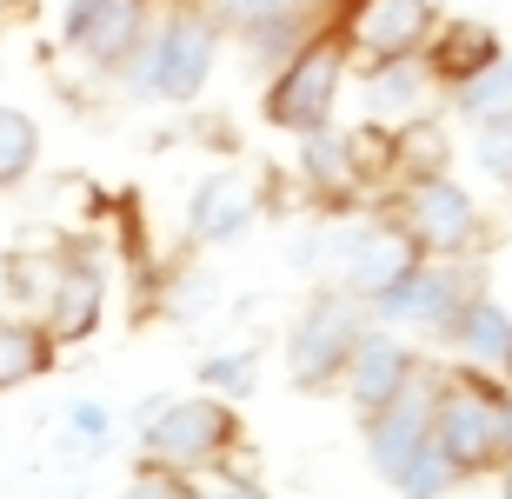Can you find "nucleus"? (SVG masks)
Masks as SVG:
<instances>
[{"instance_id":"17","label":"nucleus","mask_w":512,"mask_h":499,"mask_svg":"<svg viewBox=\"0 0 512 499\" xmlns=\"http://www.w3.org/2000/svg\"><path fill=\"white\" fill-rule=\"evenodd\" d=\"M506 340H512V313L499 307L486 287L453 313V327L439 333V346H453L466 366H499V360H506Z\"/></svg>"},{"instance_id":"19","label":"nucleus","mask_w":512,"mask_h":499,"mask_svg":"<svg viewBox=\"0 0 512 499\" xmlns=\"http://www.w3.org/2000/svg\"><path fill=\"white\" fill-rule=\"evenodd\" d=\"M313 27H320V0H313V7H280V14H260L253 27H240V47L253 54V67L273 74V67L313 34Z\"/></svg>"},{"instance_id":"9","label":"nucleus","mask_w":512,"mask_h":499,"mask_svg":"<svg viewBox=\"0 0 512 499\" xmlns=\"http://www.w3.org/2000/svg\"><path fill=\"white\" fill-rule=\"evenodd\" d=\"M160 0H67L60 7V47L80 54L94 74H120L127 54L140 47L147 20Z\"/></svg>"},{"instance_id":"16","label":"nucleus","mask_w":512,"mask_h":499,"mask_svg":"<svg viewBox=\"0 0 512 499\" xmlns=\"http://www.w3.org/2000/svg\"><path fill=\"white\" fill-rule=\"evenodd\" d=\"M506 47H499V34L486 27V20H439L433 34H426V47H419V60H426V74L453 94L459 80H473L486 60H499Z\"/></svg>"},{"instance_id":"26","label":"nucleus","mask_w":512,"mask_h":499,"mask_svg":"<svg viewBox=\"0 0 512 499\" xmlns=\"http://www.w3.org/2000/svg\"><path fill=\"white\" fill-rule=\"evenodd\" d=\"M200 380H207V393H220V400H247L253 380H260V353H253V346L207 353V360H200Z\"/></svg>"},{"instance_id":"2","label":"nucleus","mask_w":512,"mask_h":499,"mask_svg":"<svg viewBox=\"0 0 512 499\" xmlns=\"http://www.w3.org/2000/svg\"><path fill=\"white\" fill-rule=\"evenodd\" d=\"M346 74H353L346 34L333 27V20H320V27L266 74V94H260L266 127H280V134H313V127H326L333 107H340Z\"/></svg>"},{"instance_id":"28","label":"nucleus","mask_w":512,"mask_h":499,"mask_svg":"<svg viewBox=\"0 0 512 499\" xmlns=\"http://www.w3.org/2000/svg\"><path fill=\"white\" fill-rule=\"evenodd\" d=\"M213 14V27L220 34H240V27H253L260 14H280V7H313V0H200Z\"/></svg>"},{"instance_id":"33","label":"nucleus","mask_w":512,"mask_h":499,"mask_svg":"<svg viewBox=\"0 0 512 499\" xmlns=\"http://www.w3.org/2000/svg\"><path fill=\"white\" fill-rule=\"evenodd\" d=\"M506 193H512V180H506Z\"/></svg>"},{"instance_id":"31","label":"nucleus","mask_w":512,"mask_h":499,"mask_svg":"<svg viewBox=\"0 0 512 499\" xmlns=\"http://www.w3.org/2000/svg\"><path fill=\"white\" fill-rule=\"evenodd\" d=\"M499 493H506V499H512V460H506V466H499Z\"/></svg>"},{"instance_id":"18","label":"nucleus","mask_w":512,"mask_h":499,"mask_svg":"<svg viewBox=\"0 0 512 499\" xmlns=\"http://www.w3.org/2000/svg\"><path fill=\"white\" fill-rule=\"evenodd\" d=\"M426 173H453V140L433 114L393 127V187L399 180H426Z\"/></svg>"},{"instance_id":"6","label":"nucleus","mask_w":512,"mask_h":499,"mask_svg":"<svg viewBox=\"0 0 512 499\" xmlns=\"http://www.w3.org/2000/svg\"><path fill=\"white\" fill-rule=\"evenodd\" d=\"M473 293H479V267H473V260H433V253H419L399 280H386V287L366 300V313H373L380 327L439 340V333L453 327V313L466 307Z\"/></svg>"},{"instance_id":"32","label":"nucleus","mask_w":512,"mask_h":499,"mask_svg":"<svg viewBox=\"0 0 512 499\" xmlns=\"http://www.w3.org/2000/svg\"><path fill=\"white\" fill-rule=\"evenodd\" d=\"M499 373H506V380H512V340H506V360H499Z\"/></svg>"},{"instance_id":"20","label":"nucleus","mask_w":512,"mask_h":499,"mask_svg":"<svg viewBox=\"0 0 512 499\" xmlns=\"http://www.w3.org/2000/svg\"><path fill=\"white\" fill-rule=\"evenodd\" d=\"M47 366H54V340L40 320H0V393L40 380Z\"/></svg>"},{"instance_id":"12","label":"nucleus","mask_w":512,"mask_h":499,"mask_svg":"<svg viewBox=\"0 0 512 499\" xmlns=\"http://www.w3.org/2000/svg\"><path fill=\"white\" fill-rule=\"evenodd\" d=\"M413 373H419V353L399 340V327H380V320H373V327L360 333V346H353L346 373H340V393H346V406L366 420V413L386 406L399 386L413 380Z\"/></svg>"},{"instance_id":"29","label":"nucleus","mask_w":512,"mask_h":499,"mask_svg":"<svg viewBox=\"0 0 512 499\" xmlns=\"http://www.w3.org/2000/svg\"><path fill=\"white\" fill-rule=\"evenodd\" d=\"M67 433H74L80 446H107L114 440V413H107L100 400H74L67 406Z\"/></svg>"},{"instance_id":"1","label":"nucleus","mask_w":512,"mask_h":499,"mask_svg":"<svg viewBox=\"0 0 512 499\" xmlns=\"http://www.w3.org/2000/svg\"><path fill=\"white\" fill-rule=\"evenodd\" d=\"M213 60H220V27L200 0H160L147 20L140 47L120 67V87L133 100H167V107H187V100L207 94Z\"/></svg>"},{"instance_id":"4","label":"nucleus","mask_w":512,"mask_h":499,"mask_svg":"<svg viewBox=\"0 0 512 499\" xmlns=\"http://www.w3.org/2000/svg\"><path fill=\"white\" fill-rule=\"evenodd\" d=\"M366 327H373L366 300L326 280V287L300 307V320L286 327V380L300 386V393H333Z\"/></svg>"},{"instance_id":"15","label":"nucleus","mask_w":512,"mask_h":499,"mask_svg":"<svg viewBox=\"0 0 512 499\" xmlns=\"http://www.w3.org/2000/svg\"><path fill=\"white\" fill-rule=\"evenodd\" d=\"M439 80L426 74L419 54H399V60H366V120H386V127H406L433 107Z\"/></svg>"},{"instance_id":"3","label":"nucleus","mask_w":512,"mask_h":499,"mask_svg":"<svg viewBox=\"0 0 512 499\" xmlns=\"http://www.w3.org/2000/svg\"><path fill=\"white\" fill-rule=\"evenodd\" d=\"M373 213H386L419 253H433V260H479L486 253V213L466 187H459L453 173H426V180H399L393 200H380Z\"/></svg>"},{"instance_id":"30","label":"nucleus","mask_w":512,"mask_h":499,"mask_svg":"<svg viewBox=\"0 0 512 499\" xmlns=\"http://www.w3.org/2000/svg\"><path fill=\"white\" fill-rule=\"evenodd\" d=\"M512 460V386L493 393V473Z\"/></svg>"},{"instance_id":"25","label":"nucleus","mask_w":512,"mask_h":499,"mask_svg":"<svg viewBox=\"0 0 512 499\" xmlns=\"http://www.w3.org/2000/svg\"><path fill=\"white\" fill-rule=\"evenodd\" d=\"M54 273H60V253L54 247H20V253H7L0 280H7L14 300H27V307L40 313V300H47V287H54Z\"/></svg>"},{"instance_id":"5","label":"nucleus","mask_w":512,"mask_h":499,"mask_svg":"<svg viewBox=\"0 0 512 499\" xmlns=\"http://www.w3.org/2000/svg\"><path fill=\"white\" fill-rule=\"evenodd\" d=\"M247 426H240V406L220 400V393H200V400H167L140 426V453L173 473H207L213 460L240 453Z\"/></svg>"},{"instance_id":"11","label":"nucleus","mask_w":512,"mask_h":499,"mask_svg":"<svg viewBox=\"0 0 512 499\" xmlns=\"http://www.w3.org/2000/svg\"><path fill=\"white\" fill-rule=\"evenodd\" d=\"M100 320H107V273L87 260V253H60V273L47 300H40V327L54 346H80L94 340Z\"/></svg>"},{"instance_id":"27","label":"nucleus","mask_w":512,"mask_h":499,"mask_svg":"<svg viewBox=\"0 0 512 499\" xmlns=\"http://www.w3.org/2000/svg\"><path fill=\"white\" fill-rule=\"evenodd\" d=\"M213 273H200V267H180L173 273V287H167V313L173 320H200V313L213 307Z\"/></svg>"},{"instance_id":"23","label":"nucleus","mask_w":512,"mask_h":499,"mask_svg":"<svg viewBox=\"0 0 512 499\" xmlns=\"http://www.w3.org/2000/svg\"><path fill=\"white\" fill-rule=\"evenodd\" d=\"M386 486H393V493H406V499H446V493H459L466 480H459L453 460H446V453H439V446L426 440V446H419V453H413L406 466H399V473H393Z\"/></svg>"},{"instance_id":"22","label":"nucleus","mask_w":512,"mask_h":499,"mask_svg":"<svg viewBox=\"0 0 512 499\" xmlns=\"http://www.w3.org/2000/svg\"><path fill=\"white\" fill-rule=\"evenodd\" d=\"M34 167H40V127H34V114H20V107L0 100V193L20 187Z\"/></svg>"},{"instance_id":"7","label":"nucleus","mask_w":512,"mask_h":499,"mask_svg":"<svg viewBox=\"0 0 512 499\" xmlns=\"http://www.w3.org/2000/svg\"><path fill=\"white\" fill-rule=\"evenodd\" d=\"M493 393L499 380H486V366H446L433 400V446L453 460L459 480H486L493 473Z\"/></svg>"},{"instance_id":"24","label":"nucleus","mask_w":512,"mask_h":499,"mask_svg":"<svg viewBox=\"0 0 512 499\" xmlns=\"http://www.w3.org/2000/svg\"><path fill=\"white\" fill-rule=\"evenodd\" d=\"M346 154H353V173H360L366 193L393 187V127H386V120L353 127V134H346Z\"/></svg>"},{"instance_id":"8","label":"nucleus","mask_w":512,"mask_h":499,"mask_svg":"<svg viewBox=\"0 0 512 499\" xmlns=\"http://www.w3.org/2000/svg\"><path fill=\"white\" fill-rule=\"evenodd\" d=\"M320 20L346 34V54L360 60H399L419 54L439 27V0H320Z\"/></svg>"},{"instance_id":"14","label":"nucleus","mask_w":512,"mask_h":499,"mask_svg":"<svg viewBox=\"0 0 512 499\" xmlns=\"http://www.w3.org/2000/svg\"><path fill=\"white\" fill-rule=\"evenodd\" d=\"M300 187L313 193V207L320 213H360L373 193L360 187V173H353V154H346V134H333V120L300 134Z\"/></svg>"},{"instance_id":"21","label":"nucleus","mask_w":512,"mask_h":499,"mask_svg":"<svg viewBox=\"0 0 512 499\" xmlns=\"http://www.w3.org/2000/svg\"><path fill=\"white\" fill-rule=\"evenodd\" d=\"M453 114L486 127V120H512V54L486 60L473 80H459L453 87Z\"/></svg>"},{"instance_id":"13","label":"nucleus","mask_w":512,"mask_h":499,"mask_svg":"<svg viewBox=\"0 0 512 499\" xmlns=\"http://www.w3.org/2000/svg\"><path fill=\"white\" fill-rule=\"evenodd\" d=\"M260 220V193L240 173H207L187 200V240L193 247H233L240 233H253Z\"/></svg>"},{"instance_id":"10","label":"nucleus","mask_w":512,"mask_h":499,"mask_svg":"<svg viewBox=\"0 0 512 499\" xmlns=\"http://www.w3.org/2000/svg\"><path fill=\"white\" fill-rule=\"evenodd\" d=\"M433 400H439V366L419 360L413 380L399 386L386 406H373V413L360 420L366 426V460H373V473H380V480H393L399 466H406L419 446L433 440Z\"/></svg>"}]
</instances>
